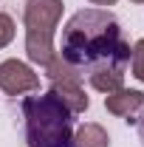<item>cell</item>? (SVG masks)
Wrapping results in <instances>:
<instances>
[{
	"instance_id": "1",
	"label": "cell",
	"mask_w": 144,
	"mask_h": 147,
	"mask_svg": "<svg viewBox=\"0 0 144 147\" xmlns=\"http://www.w3.org/2000/svg\"><path fill=\"white\" fill-rule=\"evenodd\" d=\"M130 51L119 20L105 9H82L62 28L59 57L76 71H124Z\"/></svg>"
},
{
	"instance_id": "2",
	"label": "cell",
	"mask_w": 144,
	"mask_h": 147,
	"mask_svg": "<svg viewBox=\"0 0 144 147\" xmlns=\"http://www.w3.org/2000/svg\"><path fill=\"white\" fill-rule=\"evenodd\" d=\"M26 119V147H71L73 113L54 93L26 96L20 102Z\"/></svg>"
},
{
	"instance_id": "3",
	"label": "cell",
	"mask_w": 144,
	"mask_h": 147,
	"mask_svg": "<svg viewBox=\"0 0 144 147\" xmlns=\"http://www.w3.org/2000/svg\"><path fill=\"white\" fill-rule=\"evenodd\" d=\"M62 0H26V54L37 65H48L54 57V31L62 17Z\"/></svg>"
},
{
	"instance_id": "4",
	"label": "cell",
	"mask_w": 144,
	"mask_h": 147,
	"mask_svg": "<svg viewBox=\"0 0 144 147\" xmlns=\"http://www.w3.org/2000/svg\"><path fill=\"white\" fill-rule=\"evenodd\" d=\"M45 76L51 82V93L71 113H85L88 110L90 99H88V93H85V88H82V74L76 71V68H71L59 54H54L51 62L45 65Z\"/></svg>"
},
{
	"instance_id": "5",
	"label": "cell",
	"mask_w": 144,
	"mask_h": 147,
	"mask_svg": "<svg viewBox=\"0 0 144 147\" xmlns=\"http://www.w3.org/2000/svg\"><path fill=\"white\" fill-rule=\"evenodd\" d=\"M40 88V76H37L26 62L20 59H6L0 62V91L9 96H23L28 91Z\"/></svg>"
},
{
	"instance_id": "6",
	"label": "cell",
	"mask_w": 144,
	"mask_h": 147,
	"mask_svg": "<svg viewBox=\"0 0 144 147\" xmlns=\"http://www.w3.org/2000/svg\"><path fill=\"white\" fill-rule=\"evenodd\" d=\"M105 108H108V113L122 116L127 125H130V122H136L133 116L144 108V93L133 91V88H119V91H113V93H105Z\"/></svg>"
},
{
	"instance_id": "7",
	"label": "cell",
	"mask_w": 144,
	"mask_h": 147,
	"mask_svg": "<svg viewBox=\"0 0 144 147\" xmlns=\"http://www.w3.org/2000/svg\"><path fill=\"white\" fill-rule=\"evenodd\" d=\"M71 147H110V136L102 125L85 122V125L76 127V133L71 139Z\"/></svg>"
},
{
	"instance_id": "8",
	"label": "cell",
	"mask_w": 144,
	"mask_h": 147,
	"mask_svg": "<svg viewBox=\"0 0 144 147\" xmlns=\"http://www.w3.org/2000/svg\"><path fill=\"white\" fill-rule=\"evenodd\" d=\"M88 76H90V85L96 91H102V93H113V91H119V88H124V71H110V68H105V71H93Z\"/></svg>"
},
{
	"instance_id": "9",
	"label": "cell",
	"mask_w": 144,
	"mask_h": 147,
	"mask_svg": "<svg viewBox=\"0 0 144 147\" xmlns=\"http://www.w3.org/2000/svg\"><path fill=\"white\" fill-rule=\"evenodd\" d=\"M130 68H133V76L144 82V40H139L130 51Z\"/></svg>"
},
{
	"instance_id": "10",
	"label": "cell",
	"mask_w": 144,
	"mask_h": 147,
	"mask_svg": "<svg viewBox=\"0 0 144 147\" xmlns=\"http://www.w3.org/2000/svg\"><path fill=\"white\" fill-rule=\"evenodd\" d=\"M11 40H14V20L0 11V48H6Z\"/></svg>"
},
{
	"instance_id": "11",
	"label": "cell",
	"mask_w": 144,
	"mask_h": 147,
	"mask_svg": "<svg viewBox=\"0 0 144 147\" xmlns=\"http://www.w3.org/2000/svg\"><path fill=\"white\" fill-rule=\"evenodd\" d=\"M136 127H139V139H141V144H144V110H141V116L136 119Z\"/></svg>"
},
{
	"instance_id": "12",
	"label": "cell",
	"mask_w": 144,
	"mask_h": 147,
	"mask_svg": "<svg viewBox=\"0 0 144 147\" xmlns=\"http://www.w3.org/2000/svg\"><path fill=\"white\" fill-rule=\"evenodd\" d=\"M90 3H93V6H113L116 0H90Z\"/></svg>"
},
{
	"instance_id": "13",
	"label": "cell",
	"mask_w": 144,
	"mask_h": 147,
	"mask_svg": "<svg viewBox=\"0 0 144 147\" xmlns=\"http://www.w3.org/2000/svg\"><path fill=\"white\" fill-rule=\"evenodd\" d=\"M133 3H144V0H133Z\"/></svg>"
}]
</instances>
